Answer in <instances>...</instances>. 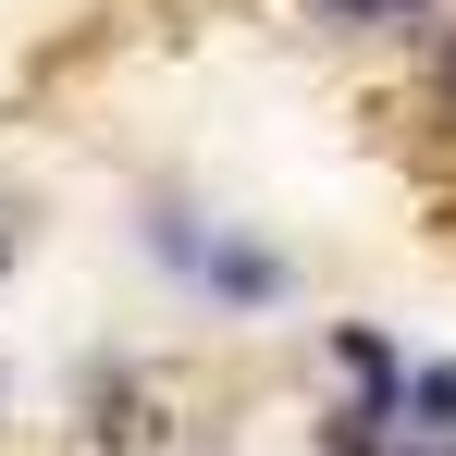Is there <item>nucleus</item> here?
Instances as JSON below:
<instances>
[{
	"label": "nucleus",
	"mask_w": 456,
	"mask_h": 456,
	"mask_svg": "<svg viewBox=\"0 0 456 456\" xmlns=\"http://www.w3.org/2000/svg\"><path fill=\"white\" fill-rule=\"evenodd\" d=\"M432 12H444V0H308V25L346 37V50H358V37H419Z\"/></svg>",
	"instance_id": "6"
},
{
	"label": "nucleus",
	"mask_w": 456,
	"mask_h": 456,
	"mask_svg": "<svg viewBox=\"0 0 456 456\" xmlns=\"http://www.w3.org/2000/svg\"><path fill=\"white\" fill-rule=\"evenodd\" d=\"M395 456H456V444H432V432H395Z\"/></svg>",
	"instance_id": "9"
},
{
	"label": "nucleus",
	"mask_w": 456,
	"mask_h": 456,
	"mask_svg": "<svg viewBox=\"0 0 456 456\" xmlns=\"http://www.w3.org/2000/svg\"><path fill=\"white\" fill-rule=\"evenodd\" d=\"M407 358H419V346H407L395 321H358V308L321 321V395H358V407L395 419V407H407Z\"/></svg>",
	"instance_id": "3"
},
{
	"label": "nucleus",
	"mask_w": 456,
	"mask_h": 456,
	"mask_svg": "<svg viewBox=\"0 0 456 456\" xmlns=\"http://www.w3.org/2000/svg\"><path fill=\"white\" fill-rule=\"evenodd\" d=\"M395 432L456 444V346H419V358H407V407H395Z\"/></svg>",
	"instance_id": "5"
},
{
	"label": "nucleus",
	"mask_w": 456,
	"mask_h": 456,
	"mask_svg": "<svg viewBox=\"0 0 456 456\" xmlns=\"http://www.w3.org/2000/svg\"><path fill=\"white\" fill-rule=\"evenodd\" d=\"M308 456H395V419H382V407H358V395H321Z\"/></svg>",
	"instance_id": "7"
},
{
	"label": "nucleus",
	"mask_w": 456,
	"mask_h": 456,
	"mask_svg": "<svg viewBox=\"0 0 456 456\" xmlns=\"http://www.w3.org/2000/svg\"><path fill=\"white\" fill-rule=\"evenodd\" d=\"M62 419H75L99 456H173V382L136 358V346H99V358H75V395H62Z\"/></svg>",
	"instance_id": "2"
},
{
	"label": "nucleus",
	"mask_w": 456,
	"mask_h": 456,
	"mask_svg": "<svg viewBox=\"0 0 456 456\" xmlns=\"http://www.w3.org/2000/svg\"><path fill=\"white\" fill-rule=\"evenodd\" d=\"M124 247L149 259L160 297H185L198 321H234V333H259V321H284L308 297L297 247L272 223H247V210H223V198H198L185 173H136L124 185Z\"/></svg>",
	"instance_id": "1"
},
{
	"label": "nucleus",
	"mask_w": 456,
	"mask_h": 456,
	"mask_svg": "<svg viewBox=\"0 0 456 456\" xmlns=\"http://www.w3.org/2000/svg\"><path fill=\"white\" fill-rule=\"evenodd\" d=\"M407 99H419V124H444V136H456V0L407 37Z\"/></svg>",
	"instance_id": "4"
},
{
	"label": "nucleus",
	"mask_w": 456,
	"mask_h": 456,
	"mask_svg": "<svg viewBox=\"0 0 456 456\" xmlns=\"http://www.w3.org/2000/svg\"><path fill=\"white\" fill-rule=\"evenodd\" d=\"M0 407H12V370H0Z\"/></svg>",
	"instance_id": "10"
},
{
	"label": "nucleus",
	"mask_w": 456,
	"mask_h": 456,
	"mask_svg": "<svg viewBox=\"0 0 456 456\" xmlns=\"http://www.w3.org/2000/svg\"><path fill=\"white\" fill-rule=\"evenodd\" d=\"M12 272H25V234H12V223H0V297H12Z\"/></svg>",
	"instance_id": "8"
}]
</instances>
